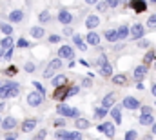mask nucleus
<instances>
[{
    "instance_id": "28",
    "label": "nucleus",
    "mask_w": 156,
    "mask_h": 140,
    "mask_svg": "<svg viewBox=\"0 0 156 140\" xmlns=\"http://www.w3.org/2000/svg\"><path fill=\"white\" fill-rule=\"evenodd\" d=\"M107 115H109V113H107L105 107H96V109H94V118H96V120H102V118H105Z\"/></svg>"
},
{
    "instance_id": "40",
    "label": "nucleus",
    "mask_w": 156,
    "mask_h": 140,
    "mask_svg": "<svg viewBox=\"0 0 156 140\" xmlns=\"http://www.w3.org/2000/svg\"><path fill=\"white\" fill-rule=\"evenodd\" d=\"M118 4H120V0H105V6H107V7H111V9L118 7Z\"/></svg>"
},
{
    "instance_id": "44",
    "label": "nucleus",
    "mask_w": 156,
    "mask_h": 140,
    "mask_svg": "<svg viewBox=\"0 0 156 140\" xmlns=\"http://www.w3.org/2000/svg\"><path fill=\"white\" fill-rule=\"evenodd\" d=\"M105 62H107V57H105V55H100L94 64H96V66H102V64H105Z\"/></svg>"
},
{
    "instance_id": "56",
    "label": "nucleus",
    "mask_w": 156,
    "mask_h": 140,
    "mask_svg": "<svg viewBox=\"0 0 156 140\" xmlns=\"http://www.w3.org/2000/svg\"><path fill=\"white\" fill-rule=\"evenodd\" d=\"M151 91H153V95L156 97V84H153V87H151Z\"/></svg>"
},
{
    "instance_id": "21",
    "label": "nucleus",
    "mask_w": 156,
    "mask_h": 140,
    "mask_svg": "<svg viewBox=\"0 0 156 140\" xmlns=\"http://www.w3.org/2000/svg\"><path fill=\"white\" fill-rule=\"evenodd\" d=\"M73 42H75V46H76L80 51H85V49H87V46L83 44V38H82V35H78V33H73Z\"/></svg>"
},
{
    "instance_id": "29",
    "label": "nucleus",
    "mask_w": 156,
    "mask_h": 140,
    "mask_svg": "<svg viewBox=\"0 0 156 140\" xmlns=\"http://www.w3.org/2000/svg\"><path fill=\"white\" fill-rule=\"evenodd\" d=\"M131 6H133L138 13H144V11H145V2H142V0H133Z\"/></svg>"
},
{
    "instance_id": "4",
    "label": "nucleus",
    "mask_w": 156,
    "mask_h": 140,
    "mask_svg": "<svg viewBox=\"0 0 156 140\" xmlns=\"http://www.w3.org/2000/svg\"><path fill=\"white\" fill-rule=\"evenodd\" d=\"M0 124H2V129H4V131H13V129H16L18 120H16L15 116H5L4 120H0Z\"/></svg>"
},
{
    "instance_id": "58",
    "label": "nucleus",
    "mask_w": 156,
    "mask_h": 140,
    "mask_svg": "<svg viewBox=\"0 0 156 140\" xmlns=\"http://www.w3.org/2000/svg\"><path fill=\"white\" fill-rule=\"evenodd\" d=\"M2 55H4V49H2V47H0V58H2Z\"/></svg>"
},
{
    "instance_id": "18",
    "label": "nucleus",
    "mask_w": 156,
    "mask_h": 140,
    "mask_svg": "<svg viewBox=\"0 0 156 140\" xmlns=\"http://www.w3.org/2000/svg\"><path fill=\"white\" fill-rule=\"evenodd\" d=\"M85 40H87L91 46H98V44H100V35L94 33L93 29H89V33H87V36H85Z\"/></svg>"
},
{
    "instance_id": "46",
    "label": "nucleus",
    "mask_w": 156,
    "mask_h": 140,
    "mask_svg": "<svg viewBox=\"0 0 156 140\" xmlns=\"http://www.w3.org/2000/svg\"><path fill=\"white\" fill-rule=\"evenodd\" d=\"M4 51H5V53L2 55L4 58H11V57H13V47H7V49H4Z\"/></svg>"
},
{
    "instance_id": "27",
    "label": "nucleus",
    "mask_w": 156,
    "mask_h": 140,
    "mask_svg": "<svg viewBox=\"0 0 156 140\" xmlns=\"http://www.w3.org/2000/svg\"><path fill=\"white\" fill-rule=\"evenodd\" d=\"M38 20H40V24H47V22H51V13H49L47 9H44V11H40V15H38Z\"/></svg>"
},
{
    "instance_id": "60",
    "label": "nucleus",
    "mask_w": 156,
    "mask_h": 140,
    "mask_svg": "<svg viewBox=\"0 0 156 140\" xmlns=\"http://www.w3.org/2000/svg\"><path fill=\"white\" fill-rule=\"evenodd\" d=\"M154 69H156V64H154Z\"/></svg>"
},
{
    "instance_id": "54",
    "label": "nucleus",
    "mask_w": 156,
    "mask_h": 140,
    "mask_svg": "<svg viewBox=\"0 0 156 140\" xmlns=\"http://www.w3.org/2000/svg\"><path fill=\"white\" fill-rule=\"evenodd\" d=\"M64 35H73V28H64Z\"/></svg>"
},
{
    "instance_id": "50",
    "label": "nucleus",
    "mask_w": 156,
    "mask_h": 140,
    "mask_svg": "<svg viewBox=\"0 0 156 140\" xmlns=\"http://www.w3.org/2000/svg\"><path fill=\"white\" fill-rule=\"evenodd\" d=\"M82 86H83V87H91V86H93V80H91V78H83V80H82Z\"/></svg>"
},
{
    "instance_id": "48",
    "label": "nucleus",
    "mask_w": 156,
    "mask_h": 140,
    "mask_svg": "<svg viewBox=\"0 0 156 140\" xmlns=\"http://www.w3.org/2000/svg\"><path fill=\"white\" fill-rule=\"evenodd\" d=\"M33 86H35V89H37V91H40L42 95H45V91H44V87H42V84H40V82H33Z\"/></svg>"
},
{
    "instance_id": "30",
    "label": "nucleus",
    "mask_w": 156,
    "mask_h": 140,
    "mask_svg": "<svg viewBox=\"0 0 156 140\" xmlns=\"http://www.w3.org/2000/svg\"><path fill=\"white\" fill-rule=\"evenodd\" d=\"M0 31H2L4 35H11V33H13V26H11L9 22H0Z\"/></svg>"
},
{
    "instance_id": "23",
    "label": "nucleus",
    "mask_w": 156,
    "mask_h": 140,
    "mask_svg": "<svg viewBox=\"0 0 156 140\" xmlns=\"http://www.w3.org/2000/svg\"><path fill=\"white\" fill-rule=\"evenodd\" d=\"M29 33L33 38H42V36L45 35V31H44V28H40V26H33L31 29H29Z\"/></svg>"
},
{
    "instance_id": "42",
    "label": "nucleus",
    "mask_w": 156,
    "mask_h": 140,
    "mask_svg": "<svg viewBox=\"0 0 156 140\" xmlns=\"http://www.w3.org/2000/svg\"><path fill=\"white\" fill-rule=\"evenodd\" d=\"M55 137L56 138H69V131H56Z\"/></svg>"
},
{
    "instance_id": "9",
    "label": "nucleus",
    "mask_w": 156,
    "mask_h": 140,
    "mask_svg": "<svg viewBox=\"0 0 156 140\" xmlns=\"http://www.w3.org/2000/svg\"><path fill=\"white\" fill-rule=\"evenodd\" d=\"M20 127H22L24 133H33V131L37 129V118H26Z\"/></svg>"
},
{
    "instance_id": "3",
    "label": "nucleus",
    "mask_w": 156,
    "mask_h": 140,
    "mask_svg": "<svg viewBox=\"0 0 156 140\" xmlns=\"http://www.w3.org/2000/svg\"><path fill=\"white\" fill-rule=\"evenodd\" d=\"M98 131L100 133H104L105 137H109V138H113L115 137V133H116V129H115V124L113 122H102L100 126H98Z\"/></svg>"
},
{
    "instance_id": "61",
    "label": "nucleus",
    "mask_w": 156,
    "mask_h": 140,
    "mask_svg": "<svg viewBox=\"0 0 156 140\" xmlns=\"http://www.w3.org/2000/svg\"><path fill=\"white\" fill-rule=\"evenodd\" d=\"M0 120H2V118H0Z\"/></svg>"
},
{
    "instance_id": "33",
    "label": "nucleus",
    "mask_w": 156,
    "mask_h": 140,
    "mask_svg": "<svg viewBox=\"0 0 156 140\" xmlns=\"http://www.w3.org/2000/svg\"><path fill=\"white\" fill-rule=\"evenodd\" d=\"M24 71H26V73H35V71H37V64H35V62H26V64H24Z\"/></svg>"
},
{
    "instance_id": "13",
    "label": "nucleus",
    "mask_w": 156,
    "mask_h": 140,
    "mask_svg": "<svg viewBox=\"0 0 156 140\" xmlns=\"http://www.w3.org/2000/svg\"><path fill=\"white\" fill-rule=\"evenodd\" d=\"M100 26V18L96 17V15H89L87 18H85V28L87 29H94V28H98Z\"/></svg>"
},
{
    "instance_id": "52",
    "label": "nucleus",
    "mask_w": 156,
    "mask_h": 140,
    "mask_svg": "<svg viewBox=\"0 0 156 140\" xmlns=\"http://www.w3.org/2000/svg\"><path fill=\"white\" fill-rule=\"evenodd\" d=\"M140 109H142V113H153L151 105H140Z\"/></svg>"
},
{
    "instance_id": "11",
    "label": "nucleus",
    "mask_w": 156,
    "mask_h": 140,
    "mask_svg": "<svg viewBox=\"0 0 156 140\" xmlns=\"http://www.w3.org/2000/svg\"><path fill=\"white\" fill-rule=\"evenodd\" d=\"M115 104H116V95L115 93H107L102 100V107H105V109H111Z\"/></svg>"
},
{
    "instance_id": "22",
    "label": "nucleus",
    "mask_w": 156,
    "mask_h": 140,
    "mask_svg": "<svg viewBox=\"0 0 156 140\" xmlns=\"http://www.w3.org/2000/svg\"><path fill=\"white\" fill-rule=\"evenodd\" d=\"M55 89H56V91H55V95H53V97H55L56 100H64V98H66V91H67V86L64 84V86H60V87H55Z\"/></svg>"
},
{
    "instance_id": "32",
    "label": "nucleus",
    "mask_w": 156,
    "mask_h": 140,
    "mask_svg": "<svg viewBox=\"0 0 156 140\" xmlns=\"http://www.w3.org/2000/svg\"><path fill=\"white\" fill-rule=\"evenodd\" d=\"M153 58H154V51L151 49V51H147V53H145V57H144V64H145V66H149V64L153 62Z\"/></svg>"
},
{
    "instance_id": "26",
    "label": "nucleus",
    "mask_w": 156,
    "mask_h": 140,
    "mask_svg": "<svg viewBox=\"0 0 156 140\" xmlns=\"http://www.w3.org/2000/svg\"><path fill=\"white\" fill-rule=\"evenodd\" d=\"M111 78H113V82H115L116 86H123V84H127V76H125L123 73H120V75H111Z\"/></svg>"
},
{
    "instance_id": "17",
    "label": "nucleus",
    "mask_w": 156,
    "mask_h": 140,
    "mask_svg": "<svg viewBox=\"0 0 156 140\" xmlns=\"http://www.w3.org/2000/svg\"><path fill=\"white\" fill-rule=\"evenodd\" d=\"M51 78H53V82H51V84H53V87H60V86L67 84V76H66V75H56V76L53 75Z\"/></svg>"
},
{
    "instance_id": "49",
    "label": "nucleus",
    "mask_w": 156,
    "mask_h": 140,
    "mask_svg": "<svg viewBox=\"0 0 156 140\" xmlns=\"http://www.w3.org/2000/svg\"><path fill=\"white\" fill-rule=\"evenodd\" d=\"M94 6L98 7V11H105V9H107V6H105V2H96Z\"/></svg>"
},
{
    "instance_id": "34",
    "label": "nucleus",
    "mask_w": 156,
    "mask_h": 140,
    "mask_svg": "<svg viewBox=\"0 0 156 140\" xmlns=\"http://www.w3.org/2000/svg\"><path fill=\"white\" fill-rule=\"evenodd\" d=\"M147 28H149V29H156V13H153V15L147 18Z\"/></svg>"
},
{
    "instance_id": "10",
    "label": "nucleus",
    "mask_w": 156,
    "mask_h": 140,
    "mask_svg": "<svg viewBox=\"0 0 156 140\" xmlns=\"http://www.w3.org/2000/svg\"><path fill=\"white\" fill-rule=\"evenodd\" d=\"M58 22L64 24V26H67V24L73 22V15H71L67 9H60V11H58Z\"/></svg>"
},
{
    "instance_id": "36",
    "label": "nucleus",
    "mask_w": 156,
    "mask_h": 140,
    "mask_svg": "<svg viewBox=\"0 0 156 140\" xmlns=\"http://www.w3.org/2000/svg\"><path fill=\"white\" fill-rule=\"evenodd\" d=\"M4 75H5V76H15V75H16V68H15V66H9L7 69H4Z\"/></svg>"
},
{
    "instance_id": "39",
    "label": "nucleus",
    "mask_w": 156,
    "mask_h": 140,
    "mask_svg": "<svg viewBox=\"0 0 156 140\" xmlns=\"http://www.w3.org/2000/svg\"><path fill=\"white\" fill-rule=\"evenodd\" d=\"M16 47H29V42L26 38H18L16 40Z\"/></svg>"
},
{
    "instance_id": "41",
    "label": "nucleus",
    "mask_w": 156,
    "mask_h": 140,
    "mask_svg": "<svg viewBox=\"0 0 156 140\" xmlns=\"http://www.w3.org/2000/svg\"><path fill=\"white\" fill-rule=\"evenodd\" d=\"M138 40H140V42H138V47H149V46H151V42H149V40H145L144 36H142V38H138Z\"/></svg>"
},
{
    "instance_id": "45",
    "label": "nucleus",
    "mask_w": 156,
    "mask_h": 140,
    "mask_svg": "<svg viewBox=\"0 0 156 140\" xmlns=\"http://www.w3.org/2000/svg\"><path fill=\"white\" fill-rule=\"evenodd\" d=\"M55 127H66V118H56L55 120Z\"/></svg>"
},
{
    "instance_id": "38",
    "label": "nucleus",
    "mask_w": 156,
    "mask_h": 140,
    "mask_svg": "<svg viewBox=\"0 0 156 140\" xmlns=\"http://www.w3.org/2000/svg\"><path fill=\"white\" fill-rule=\"evenodd\" d=\"M69 138L71 140L82 138V131H80V129H76V131H69Z\"/></svg>"
},
{
    "instance_id": "15",
    "label": "nucleus",
    "mask_w": 156,
    "mask_h": 140,
    "mask_svg": "<svg viewBox=\"0 0 156 140\" xmlns=\"http://www.w3.org/2000/svg\"><path fill=\"white\" fill-rule=\"evenodd\" d=\"M100 69H98V73L104 76V78H109L111 75H113V66L109 64V62H105V64H102V66H98Z\"/></svg>"
},
{
    "instance_id": "16",
    "label": "nucleus",
    "mask_w": 156,
    "mask_h": 140,
    "mask_svg": "<svg viewBox=\"0 0 156 140\" xmlns=\"http://www.w3.org/2000/svg\"><path fill=\"white\" fill-rule=\"evenodd\" d=\"M111 116L115 118V124H122V105H113L111 109Z\"/></svg>"
},
{
    "instance_id": "53",
    "label": "nucleus",
    "mask_w": 156,
    "mask_h": 140,
    "mask_svg": "<svg viewBox=\"0 0 156 140\" xmlns=\"http://www.w3.org/2000/svg\"><path fill=\"white\" fill-rule=\"evenodd\" d=\"M53 75H55V73H53V71H44V78H51V76H53Z\"/></svg>"
},
{
    "instance_id": "2",
    "label": "nucleus",
    "mask_w": 156,
    "mask_h": 140,
    "mask_svg": "<svg viewBox=\"0 0 156 140\" xmlns=\"http://www.w3.org/2000/svg\"><path fill=\"white\" fill-rule=\"evenodd\" d=\"M44 97L45 95H42L40 91H31L27 95V104L31 105V107H38V105L44 104Z\"/></svg>"
},
{
    "instance_id": "7",
    "label": "nucleus",
    "mask_w": 156,
    "mask_h": 140,
    "mask_svg": "<svg viewBox=\"0 0 156 140\" xmlns=\"http://www.w3.org/2000/svg\"><path fill=\"white\" fill-rule=\"evenodd\" d=\"M122 105H123L125 109L134 111V109H140V100H136L134 97H125V98L122 100Z\"/></svg>"
},
{
    "instance_id": "47",
    "label": "nucleus",
    "mask_w": 156,
    "mask_h": 140,
    "mask_svg": "<svg viewBox=\"0 0 156 140\" xmlns=\"http://www.w3.org/2000/svg\"><path fill=\"white\" fill-rule=\"evenodd\" d=\"M45 137H47V131L45 129H40L38 133L35 135V138H45Z\"/></svg>"
},
{
    "instance_id": "14",
    "label": "nucleus",
    "mask_w": 156,
    "mask_h": 140,
    "mask_svg": "<svg viewBox=\"0 0 156 140\" xmlns=\"http://www.w3.org/2000/svg\"><path fill=\"white\" fill-rule=\"evenodd\" d=\"M138 122L142 126H151V124H154V116H153V113H142Z\"/></svg>"
},
{
    "instance_id": "1",
    "label": "nucleus",
    "mask_w": 156,
    "mask_h": 140,
    "mask_svg": "<svg viewBox=\"0 0 156 140\" xmlns=\"http://www.w3.org/2000/svg\"><path fill=\"white\" fill-rule=\"evenodd\" d=\"M56 113H58V115H62V116H71V118L80 116V111H78L76 107H71V105H67V104H58Z\"/></svg>"
},
{
    "instance_id": "57",
    "label": "nucleus",
    "mask_w": 156,
    "mask_h": 140,
    "mask_svg": "<svg viewBox=\"0 0 156 140\" xmlns=\"http://www.w3.org/2000/svg\"><path fill=\"white\" fill-rule=\"evenodd\" d=\"M151 127H153V133L156 135V126H154V124H151Z\"/></svg>"
},
{
    "instance_id": "20",
    "label": "nucleus",
    "mask_w": 156,
    "mask_h": 140,
    "mask_svg": "<svg viewBox=\"0 0 156 140\" xmlns=\"http://www.w3.org/2000/svg\"><path fill=\"white\" fill-rule=\"evenodd\" d=\"M47 71H58V69H62V58H55V60H51L49 64H47V68H45Z\"/></svg>"
},
{
    "instance_id": "24",
    "label": "nucleus",
    "mask_w": 156,
    "mask_h": 140,
    "mask_svg": "<svg viewBox=\"0 0 156 140\" xmlns=\"http://www.w3.org/2000/svg\"><path fill=\"white\" fill-rule=\"evenodd\" d=\"M13 38H11V35H4V38L0 40V47L2 49H7V47H13Z\"/></svg>"
},
{
    "instance_id": "59",
    "label": "nucleus",
    "mask_w": 156,
    "mask_h": 140,
    "mask_svg": "<svg viewBox=\"0 0 156 140\" xmlns=\"http://www.w3.org/2000/svg\"><path fill=\"white\" fill-rule=\"evenodd\" d=\"M151 4H156V0H151Z\"/></svg>"
},
{
    "instance_id": "5",
    "label": "nucleus",
    "mask_w": 156,
    "mask_h": 140,
    "mask_svg": "<svg viewBox=\"0 0 156 140\" xmlns=\"http://www.w3.org/2000/svg\"><path fill=\"white\" fill-rule=\"evenodd\" d=\"M129 35H131L133 40H138V38H142L145 35V28L142 24H134L133 28H129Z\"/></svg>"
},
{
    "instance_id": "35",
    "label": "nucleus",
    "mask_w": 156,
    "mask_h": 140,
    "mask_svg": "<svg viewBox=\"0 0 156 140\" xmlns=\"http://www.w3.org/2000/svg\"><path fill=\"white\" fill-rule=\"evenodd\" d=\"M78 91H80V87H78V86H73V87H69V89L66 91V98H67V97H75Z\"/></svg>"
},
{
    "instance_id": "12",
    "label": "nucleus",
    "mask_w": 156,
    "mask_h": 140,
    "mask_svg": "<svg viewBox=\"0 0 156 140\" xmlns=\"http://www.w3.org/2000/svg\"><path fill=\"white\" fill-rule=\"evenodd\" d=\"M22 20H24V11H20V9H13V11L9 13V22L18 24V22H22Z\"/></svg>"
},
{
    "instance_id": "19",
    "label": "nucleus",
    "mask_w": 156,
    "mask_h": 140,
    "mask_svg": "<svg viewBox=\"0 0 156 140\" xmlns=\"http://www.w3.org/2000/svg\"><path fill=\"white\" fill-rule=\"evenodd\" d=\"M89 126H91V122L87 120V118H82V116H76V122H75V127L80 129V131H83V129H89Z\"/></svg>"
},
{
    "instance_id": "6",
    "label": "nucleus",
    "mask_w": 156,
    "mask_h": 140,
    "mask_svg": "<svg viewBox=\"0 0 156 140\" xmlns=\"http://www.w3.org/2000/svg\"><path fill=\"white\" fill-rule=\"evenodd\" d=\"M147 71H149V66H145V64H140V66H136L134 68V80L136 82H142L145 76H147Z\"/></svg>"
},
{
    "instance_id": "8",
    "label": "nucleus",
    "mask_w": 156,
    "mask_h": 140,
    "mask_svg": "<svg viewBox=\"0 0 156 140\" xmlns=\"http://www.w3.org/2000/svg\"><path fill=\"white\" fill-rule=\"evenodd\" d=\"M58 57L60 58H66V60H73L75 58V51H73L71 46H62L58 49Z\"/></svg>"
},
{
    "instance_id": "25",
    "label": "nucleus",
    "mask_w": 156,
    "mask_h": 140,
    "mask_svg": "<svg viewBox=\"0 0 156 140\" xmlns=\"http://www.w3.org/2000/svg\"><path fill=\"white\" fill-rule=\"evenodd\" d=\"M116 36H118V40L127 38V36H129V26H120L116 29Z\"/></svg>"
},
{
    "instance_id": "37",
    "label": "nucleus",
    "mask_w": 156,
    "mask_h": 140,
    "mask_svg": "<svg viewBox=\"0 0 156 140\" xmlns=\"http://www.w3.org/2000/svg\"><path fill=\"white\" fill-rule=\"evenodd\" d=\"M125 138H127V140L138 138V131H136V129H131V131H127V133H125Z\"/></svg>"
},
{
    "instance_id": "31",
    "label": "nucleus",
    "mask_w": 156,
    "mask_h": 140,
    "mask_svg": "<svg viewBox=\"0 0 156 140\" xmlns=\"http://www.w3.org/2000/svg\"><path fill=\"white\" fill-rule=\"evenodd\" d=\"M105 40H107V42H118L116 29H107V31H105Z\"/></svg>"
},
{
    "instance_id": "51",
    "label": "nucleus",
    "mask_w": 156,
    "mask_h": 140,
    "mask_svg": "<svg viewBox=\"0 0 156 140\" xmlns=\"http://www.w3.org/2000/svg\"><path fill=\"white\" fill-rule=\"evenodd\" d=\"M4 138H18V135L16 133H11V131H5L4 133Z\"/></svg>"
},
{
    "instance_id": "43",
    "label": "nucleus",
    "mask_w": 156,
    "mask_h": 140,
    "mask_svg": "<svg viewBox=\"0 0 156 140\" xmlns=\"http://www.w3.org/2000/svg\"><path fill=\"white\" fill-rule=\"evenodd\" d=\"M58 42H62V38L58 35H49V44H58Z\"/></svg>"
},
{
    "instance_id": "55",
    "label": "nucleus",
    "mask_w": 156,
    "mask_h": 140,
    "mask_svg": "<svg viewBox=\"0 0 156 140\" xmlns=\"http://www.w3.org/2000/svg\"><path fill=\"white\" fill-rule=\"evenodd\" d=\"M83 2H85V4H89V6H94L98 0H83Z\"/></svg>"
}]
</instances>
